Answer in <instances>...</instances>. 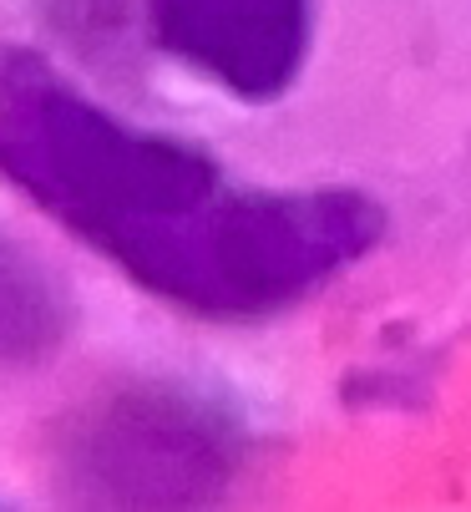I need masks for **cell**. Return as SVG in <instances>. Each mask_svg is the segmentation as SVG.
<instances>
[{
  "label": "cell",
  "instance_id": "6da1fadb",
  "mask_svg": "<svg viewBox=\"0 0 471 512\" xmlns=\"http://www.w3.org/2000/svg\"><path fill=\"white\" fill-rule=\"evenodd\" d=\"M0 178L137 289L213 325H249L355 269L385 213L355 188H249L203 148L92 102L0 41Z\"/></svg>",
  "mask_w": 471,
  "mask_h": 512
},
{
  "label": "cell",
  "instance_id": "3957f363",
  "mask_svg": "<svg viewBox=\"0 0 471 512\" xmlns=\"http://www.w3.org/2000/svg\"><path fill=\"white\" fill-rule=\"evenodd\" d=\"M147 31L218 92L274 102L304 71L314 0H147Z\"/></svg>",
  "mask_w": 471,
  "mask_h": 512
},
{
  "label": "cell",
  "instance_id": "277c9868",
  "mask_svg": "<svg viewBox=\"0 0 471 512\" xmlns=\"http://www.w3.org/2000/svg\"><path fill=\"white\" fill-rule=\"evenodd\" d=\"M76 325V305L46 259L0 229V376L46 365Z\"/></svg>",
  "mask_w": 471,
  "mask_h": 512
},
{
  "label": "cell",
  "instance_id": "7a4b0ae2",
  "mask_svg": "<svg viewBox=\"0 0 471 512\" xmlns=\"http://www.w3.org/2000/svg\"><path fill=\"white\" fill-rule=\"evenodd\" d=\"M254 436L228 396L132 376L87 396L51 442V477L97 507H193L244 477Z\"/></svg>",
  "mask_w": 471,
  "mask_h": 512
}]
</instances>
